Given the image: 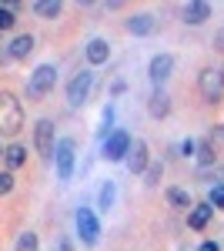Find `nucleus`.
I'll list each match as a JSON object with an SVG mask.
<instances>
[{"label":"nucleus","mask_w":224,"mask_h":251,"mask_svg":"<svg viewBox=\"0 0 224 251\" xmlns=\"http://www.w3.org/2000/svg\"><path fill=\"white\" fill-rule=\"evenodd\" d=\"M198 251H221V245H218V241H201Z\"/></svg>","instance_id":"obj_31"},{"label":"nucleus","mask_w":224,"mask_h":251,"mask_svg":"<svg viewBox=\"0 0 224 251\" xmlns=\"http://www.w3.org/2000/svg\"><path fill=\"white\" fill-rule=\"evenodd\" d=\"M77 168V141L71 134L57 137V148H54V171L57 181H71Z\"/></svg>","instance_id":"obj_2"},{"label":"nucleus","mask_w":224,"mask_h":251,"mask_svg":"<svg viewBox=\"0 0 224 251\" xmlns=\"http://www.w3.org/2000/svg\"><path fill=\"white\" fill-rule=\"evenodd\" d=\"M3 164H7V171L14 174L17 168L27 164V148L24 144H10V148H3Z\"/></svg>","instance_id":"obj_17"},{"label":"nucleus","mask_w":224,"mask_h":251,"mask_svg":"<svg viewBox=\"0 0 224 251\" xmlns=\"http://www.w3.org/2000/svg\"><path fill=\"white\" fill-rule=\"evenodd\" d=\"M214 50H224V27L214 34Z\"/></svg>","instance_id":"obj_32"},{"label":"nucleus","mask_w":224,"mask_h":251,"mask_svg":"<svg viewBox=\"0 0 224 251\" xmlns=\"http://www.w3.org/2000/svg\"><path fill=\"white\" fill-rule=\"evenodd\" d=\"M211 214H214V208H211L207 201H204V204H194V208L187 211V225H191L194 231H204L207 221H211Z\"/></svg>","instance_id":"obj_16"},{"label":"nucleus","mask_w":224,"mask_h":251,"mask_svg":"<svg viewBox=\"0 0 224 251\" xmlns=\"http://www.w3.org/2000/svg\"><path fill=\"white\" fill-rule=\"evenodd\" d=\"M24 127V104L10 91H0V137H17Z\"/></svg>","instance_id":"obj_1"},{"label":"nucleus","mask_w":224,"mask_h":251,"mask_svg":"<svg viewBox=\"0 0 224 251\" xmlns=\"http://www.w3.org/2000/svg\"><path fill=\"white\" fill-rule=\"evenodd\" d=\"M14 24H17V14L3 3V7H0V30H14Z\"/></svg>","instance_id":"obj_26"},{"label":"nucleus","mask_w":224,"mask_h":251,"mask_svg":"<svg viewBox=\"0 0 224 251\" xmlns=\"http://www.w3.org/2000/svg\"><path fill=\"white\" fill-rule=\"evenodd\" d=\"M124 30H127V34H134V37H148V34H154V30H157V20L150 17V14H134V17L124 20Z\"/></svg>","instance_id":"obj_13"},{"label":"nucleus","mask_w":224,"mask_h":251,"mask_svg":"<svg viewBox=\"0 0 224 251\" xmlns=\"http://www.w3.org/2000/svg\"><path fill=\"white\" fill-rule=\"evenodd\" d=\"M164 198H168V204L174 208V211H191V208H194L191 191H187V188H181V184H171L168 191H164Z\"/></svg>","instance_id":"obj_15"},{"label":"nucleus","mask_w":224,"mask_h":251,"mask_svg":"<svg viewBox=\"0 0 224 251\" xmlns=\"http://www.w3.org/2000/svg\"><path fill=\"white\" fill-rule=\"evenodd\" d=\"M114 201H117V184H114V181H104L100 191H97V208H100V211H111Z\"/></svg>","instance_id":"obj_19"},{"label":"nucleus","mask_w":224,"mask_h":251,"mask_svg":"<svg viewBox=\"0 0 224 251\" xmlns=\"http://www.w3.org/2000/svg\"><path fill=\"white\" fill-rule=\"evenodd\" d=\"M111 131H114V104H107V107H104V114H100V131H97L100 144L111 137Z\"/></svg>","instance_id":"obj_23"},{"label":"nucleus","mask_w":224,"mask_h":251,"mask_svg":"<svg viewBox=\"0 0 224 251\" xmlns=\"http://www.w3.org/2000/svg\"><path fill=\"white\" fill-rule=\"evenodd\" d=\"M161 177H164V164H161V161H150L148 171H144V184H150V188H154Z\"/></svg>","instance_id":"obj_24"},{"label":"nucleus","mask_w":224,"mask_h":251,"mask_svg":"<svg viewBox=\"0 0 224 251\" xmlns=\"http://www.w3.org/2000/svg\"><path fill=\"white\" fill-rule=\"evenodd\" d=\"M84 57L91 67H100V64H107L111 60V44L104 37H91L87 40V47H84Z\"/></svg>","instance_id":"obj_11"},{"label":"nucleus","mask_w":224,"mask_h":251,"mask_svg":"<svg viewBox=\"0 0 224 251\" xmlns=\"http://www.w3.org/2000/svg\"><path fill=\"white\" fill-rule=\"evenodd\" d=\"M57 251H74V241H71V238H60V241H57Z\"/></svg>","instance_id":"obj_30"},{"label":"nucleus","mask_w":224,"mask_h":251,"mask_svg":"<svg viewBox=\"0 0 224 251\" xmlns=\"http://www.w3.org/2000/svg\"><path fill=\"white\" fill-rule=\"evenodd\" d=\"M131 141H134V137L127 134L124 127H114L111 137L100 144V154L107 157V161H124V157H127V151H131Z\"/></svg>","instance_id":"obj_9"},{"label":"nucleus","mask_w":224,"mask_h":251,"mask_svg":"<svg viewBox=\"0 0 224 251\" xmlns=\"http://www.w3.org/2000/svg\"><path fill=\"white\" fill-rule=\"evenodd\" d=\"M194 151H198V141L194 137H184L181 141V157H194Z\"/></svg>","instance_id":"obj_28"},{"label":"nucleus","mask_w":224,"mask_h":251,"mask_svg":"<svg viewBox=\"0 0 224 251\" xmlns=\"http://www.w3.org/2000/svg\"><path fill=\"white\" fill-rule=\"evenodd\" d=\"M207 204H211L214 211H224V184H214V188H211V198H207Z\"/></svg>","instance_id":"obj_25"},{"label":"nucleus","mask_w":224,"mask_h":251,"mask_svg":"<svg viewBox=\"0 0 224 251\" xmlns=\"http://www.w3.org/2000/svg\"><path fill=\"white\" fill-rule=\"evenodd\" d=\"M74 225H77V234H80V241H84L87 248H94V245L100 241V221H97V214H94L91 208H77Z\"/></svg>","instance_id":"obj_6"},{"label":"nucleus","mask_w":224,"mask_h":251,"mask_svg":"<svg viewBox=\"0 0 224 251\" xmlns=\"http://www.w3.org/2000/svg\"><path fill=\"white\" fill-rule=\"evenodd\" d=\"M10 191H14V174L3 168V171H0V198H7Z\"/></svg>","instance_id":"obj_27"},{"label":"nucleus","mask_w":224,"mask_h":251,"mask_svg":"<svg viewBox=\"0 0 224 251\" xmlns=\"http://www.w3.org/2000/svg\"><path fill=\"white\" fill-rule=\"evenodd\" d=\"M194 157H198V164H201V168H211V164L218 161V148H214V141H198Z\"/></svg>","instance_id":"obj_20"},{"label":"nucleus","mask_w":224,"mask_h":251,"mask_svg":"<svg viewBox=\"0 0 224 251\" xmlns=\"http://www.w3.org/2000/svg\"><path fill=\"white\" fill-rule=\"evenodd\" d=\"M171 74H174V54H168V50L154 54L150 64H148V77H150V84H154V91H161L171 80Z\"/></svg>","instance_id":"obj_8"},{"label":"nucleus","mask_w":224,"mask_h":251,"mask_svg":"<svg viewBox=\"0 0 224 251\" xmlns=\"http://www.w3.org/2000/svg\"><path fill=\"white\" fill-rule=\"evenodd\" d=\"M148 114H150V117H157V121L171 114V97L164 94V91H154V94H150V100H148Z\"/></svg>","instance_id":"obj_18"},{"label":"nucleus","mask_w":224,"mask_h":251,"mask_svg":"<svg viewBox=\"0 0 224 251\" xmlns=\"http://www.w3.org/2000/svg\"><path fill=\"white\" fill-rule=\"evenodd\" d=\"M54 84H57V67L54 64L34 67V74L27 77V100H44V97L54 91Z\"/></svg>","instance_id":"obj_3"},{"label":"nucleus","mask_w":224,"mask_h":251,"mask_svg":"<svg viewBox=\"0 0 224 251\" xmlns=\"http://www.w3.org/2000/svg\"><path fill=\"white\" fill-rule=\"evenodd\" d=\"M124 164H127V171L131 174H144L150 164V148L144 137H134L131 141V151H127V157H124Z\"/></svg>","instance_id":"obj_10"},{"label":"nucleus","mask_w":224,"mask_h":251,"mask_svg":"<svg viewBox=\"0 0 224 251\" xmlns=\"http://www.w3.org/2000/svg\"><path fill=\"white\" fill-rule=\"evenodd\" d=\"M181 20H184V24H191V27L207 24V20H211V3H204V0L184 3V7H181Z\"/></svg>","instance_id":"obj_12"},{"label":"nucleus","mask_w":224,"mask_h":251,"mask_svg":"<svg viewBox=\"0 0 224 251\" xmlns=\"http://www.w3.org/2000/svg\"><path fill=\"white\" fill-rule=\"evenodd\" d=\"M124 91H127V84H124V80H114L111 94H114V97H121V94H124Z\"/></svg>","instance_id":"obj_29"},{"label":"nucleus","mask_w":224,"mask_h":251,"mask_svg":"<svg viewBox=\"0 0 224 251\" xmlns=\"http://www.w3.org/2000/svg\"><path fill=\"white\" fill-rule=\"evenodd\" d=\"M34 148H37V154L44 157V161H54V121L50 117H40L37 124H34Z\"/></svg>","instance_id":"obj_7"},{"label":"nucleus","mask_w":224,"mask_h":251,"mask_svg":"<svg viewBox=\"0 0 224 251\" xmlns=\"http://www.w3.org/2000/svg\"><path fill=\"white\" fill-rule=\"evenodd\" d=\"M60 10H64V3H57V0H37V3H34V14L44 17V20L60 17Z\"/></svg>","instance_id":"obj_21"},{"label":"nucleus","mask_w":224,"mask_h":251,"mask_svg":"<svg viewBox=\"0 0 224 251\" xmlns=\"http://www.w3.org/2000/svg\"><path fill=\"white\" fill-rule=\"evenodd\" d=\"M198 91H201V97L207 104H221V97H224V71L221 67H204L198 74Z\"/></svg>","instance_id":"obj_5"},{"label":"nucleus","mask_w":224,"mask_h":251,"mask_svg":"<svg viewBox=\"0 0 224 251\" xmlns=\"http://www.w3.org/2000/svg\"><path fill=\"white\" fill-rule=\"evenodd\" d=\"M0 157H3V148H0Z\"/></svg>","instance_id":"obj_33"},{"label":"nucleus","mask_w":224,"mask_h":251,"mask_svg":"<svg viewBox=\"0 0 224 251\" xmlns=\"http://www.w3.org/2000/svg\"><path fill=\"white\" fill-rule=\"evenodd\" d=\"M7 54H10V60H27L34 54V34H17L7 44Z\"/></svg>","instance_id":"obj_14"},{"label":"nucleus","mask_w":224,"mask_h":251,"mask_svg":"<svg viewBox=\"0 0 224 251\" xmlns=\"http://www.w3.org/2000/svg\"><path fill=\"white\" fill-rule=\"evenodd\" d=\"M14 251H40V238H37V231H24V234H17V245H14Z\"/></svg>","instance_id":"obj_22"},{"label":"nucleus","mask_w":224,"mask_h":251,"mask_svg":"<svg viewBox=\"0 0 224 251\" xmlns=\"http://www.w3.org/2000/svg\"><path fill=\"white\" fill-rule=\"evenodd\" d=\"M91 91H94V71L87 67V71H77L74 77L67 80V107L71 111H77V107H84L87 104V97H91Z\"/></svg>","instance_id":"obj_4"}]
</instances>
